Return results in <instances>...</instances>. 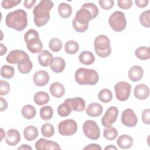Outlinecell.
<instances>
[{
    "instance_id": "cell-47",
    "label": "cell",
    "mask_w": 150,
    "mask_h": 150,
    "mask_svg": "<svg viewBox=\"0 0 150 150\" xmlns=\"http://www.w3.org/2000/svg\"><path fill=\"white\" fill-rule=\"evenodd\" d=\"M136 5L139 8H144L148 4V0H135Z\"/></svg>"
},
{
    "instance_id": "cell-32",
    "label": "cell",
    "mask_w": 150,
    "mask_h": 150,
    "mask_svg": "<svg viewBox=\"0 0 150 150\" xmlns=\"http://www.w3.org/2000/svg\"><path fill=\"white\" fill-rule=\"evenodd\" d=\"M79 49V45L76 41L69 40L64 45V50L66 53L73 54L76 53Z\"/></svg>"
},
{
    "instance_id": "cell-11",
    "label": "cell",
    "mask_w": 150,
    "mask_h": 150,
    "mask_svg": "<svg viewBox=\"0 0 150 150\" xmlns=\"http://www.w3.org/2000/svg\"><path fill=\"white\" fill-rule=\"evenodd\" d=\"M77 130V124L73 119L63 120L58 125V131L63 136H71L74 135Z\"/></svg>"
},
{
    "instance_id": "cell-41",
    "label": "cell",
    "mask_w": 150,
    "mask_h": 150,
    "mask_svg": "<svg viewBox=\"0 0 150 150\" xmlns=\"http://www.w3.org/2000/svg\"><path fill=\"white\" fill-rule=\"evenodd\" d=\"M32 67V63L31 60H30L24 64L18 66V69L19 71L22 74H28L31 71Z\"/></svg>"
},
{
    "instance_id": "cell-22",
    "label": "cell",
    "mask_w": 150,
    "mask_h": 150,
    "mask_svg": "<svg viewBox=\"0 0 150 150\" xmlns=\"http://www.w3.org/2000/svg\"><path fill=\"white\" fill-rule=\"evenodd\" d=\"M133 143V138L127 134L121 135L117 140V145L121 149H129L132 146Z\"/></svg>"
},
{
    "instance_id": "cell-50",
    "label": "cell",
    "mask_w": 150,
    "mask_h": 150,
    "mask_svg": "<svg viewBox=\"0 0 150 150\" xmlns=\"http://www.w3.org/2000/svg\"><path fill=\"white\" fill-rule=\"evenodd\" d=\"M7 52V47L3 43L0 44V56H3Z\"/></svg>"
},
{
    "instance_id": "cell-7",
    "label": "cell",
    "mask_w": 150,
    "mask_h": 150,
    "mask_svg": "<svg viewBox=\"0 0 150 150\" xmlns=\"http://www.w3.org/2000/svg\"><path fill=\"white\" fill-rule=\"evenodd\" d=\"M108 23L115 32H120L124 30L127 25V20L124 12L115 11L109 17Z\"/></svg>"
},
{
    "instance_id": "cell-48",
    "label": "cell",
    "mask_w": 150,
    "mask_h": 150,
    "mask_svg": "<svg viewBox=\"0 0 150 150\" xmlns=\"http://www.w3.org/2000/svg\"><path fill=\"white\" fill-rule=\"evenodd\" d=\"M0 111H3L7 109L8 108V103L5 99L3 97H0Z\"/></svg>"
},
{
    "instance_id": "cell-18",
    "label": "cell",
    "mask_w": 150,
    "mask_h": 150,
    "mask_svg": "<svg viewBox=\"0 0 150 150\" xmlns=\"http://www.w3.org/2000/svg\"><path fill=\"white\" fill-rule=\"evenodd\" d=\"M65 60L60 57H53L49 64L51 70L56 73L62 72L65 68Z\"/></svg>"
},
{
    "instance_id": "cell-46",
    "label": "cell",
    "mask_w": 150,
    "mask_h": 150,
    "mask_svg": "<svg viewBox=\"0 0 150 150\" xmlns=\"http://www.w3.org/2000/svg\"><path fill=\"white\" fill-rule=\"evenodd\" d=\"M83 149H91V150H101V147L97 144H90L83 148Z\"/></svg>"
},
{
    "instance_id": "cell-25",
    "label": "cell",
    "mask_w": 150,
    "mask_h": 150,
    "mask_svg": "<svg viewBox=\"0 0 150 150\" xmlns=\"http://www.w3.org/2000/svg\"><path fill=\"white\" fill-rule=\"evenodd\" d=\"M53 58V54L47 50H43L38 56V62L40 66L47 67Z\"/></svg>"
},
{
    "instance_id": "cell-9",
    "label": "cell",
    "mask_w": 150,
    "mask_h": 150,
    "mask_svg": "<svg viewBox=\"0 0 150 150\" xmlns=\"http://www.w3.org/2000/svg\"><path fill=\"white\" fill-rule=\"evenodd\" d=\"M83 131L85 136L91 139L97 140L100 136V129L95 121L88 120L83 125Z\"/></svg>"
},
{
    "instance_id": "cell-40",
    "label": "cell",
    "mask_w": 150,
    "mask_h": 150,
    "mask_svg": "<svg viewBox=\"0 0 150 150\" xmlns=\"http://www.w3.org/2000/svg\"><path fill=\"white\" fill-rule=\"evenodd\" d=\"M21 2V0H3L1 2V6L3 8L8 9L18 5Z\"/></svg>"
},
{
    "instance_id": "cell-35",
    "label": "cell",
    "mask_w": 150,
    "mask_h": 150,
    "mask_svg": "<svg viewBox=\"0 0 150 150\" xmlns=\"http://www.w3.org/2000/svg\"><path fill=\"white\" fill-rule=\"evenodd\" d=\"M14 73L15 69L11 66L5 64L1 68V75L5 79H10L12 78L14 76Z\"/></svg>"
},
{
    "instance_id": "cell-27",
    "label": "cell",
    "mask_w": 150,
    "mask_h": 150,
    "mask_svg": "<svg viewBox=\"0 0 150 150\" xmlns=\"http://www.w3.org/2000/svg\"><path fill=\"white\" fill-rule=\"evenodd\" d=\"M50 97L49 94L43 91L37 92L33 97V101L38 105H45L49 103Z\"/></svg>"
},
{
    "instance_id": "cell-5",
    "label": "cell",
    "mask_w": 150,
    "mask_h": 150,
    "mask_svg": "<svg viewBox=\"0 0 150 150\" xmlns=\"http://www.w3.org/2000/svg\"><path fill=\"white\" fill-rule=\"evenodd\" d=\"M24 40L28 50L32 53H40L43 50V44L39 39L38 32L33 29L28 30L24 35Z\"/></svg>"
},
{
    "instance_id": "cell-2",
    "label": "cell",
    "mask_w": 150,
    "mask_h": 150,
    "mask_svg": "<svg viewBox=\"0 0 150 150\" xmlns=\"http://www.w3.org/2000/svg\"><path fill=\"white\" fill-rule=\"evenodd\" d=\"M5 23L9 28L22 31L28 25L27 13L21 9L11 12L6 16Z\"/></svg>"
},
{
    "instance_id": "cell-49",
    "label": "cell",
    "mask_w": 150,
    "mask_h": 150,
    "mask_svg": "<svg viewBox=\"0 0 150 150\" xmlns=\"http://www.w3.org/2000/svg\"><path fill=\"white\" fill-rule=\"evenodd\" d=\"M35 0H25L23 2L24 6L27 9H30L36 3Z\"/></svg>"
},
{
    "instance_id": "cell-28",
    "label": "cell",
    "mask_w": 150,
    "mask_h": 150,
    "mask_svg": "<svg viewBox=\"0 0 150 150\" xmlns=\"http://www.w3.org/2000/svg\"><path fill=\"white\" fill-rule=\"evenodd\" d=\"M58 12L62 18H68L71 15L72 8L69 4L62 2L59 5Z\"/></svg>"
},
{
    "instance_id": "cell-3",
    "label": "cell",
    "mask_w": 150,
    "mask_h": 150,
    "mask_svg": "<svg viewBox=\"0 0 150 150\" xmlns=\"http://www.w3.org/2000/svg\"><path fill=\"white\" fill-rule=\"evenodd\" d=\"M94 18L95 17L92 13L87 8L82 5L81 9L76 12L73 20V27L77 32H84L88 28L89 22Z\"/></svg>"
},
{
    "instance_id": "cell-26",
    "label": "cell",
    "mask_w": 150,
    "mask_h": 150,
    "mask_svg": "<svg viewBox=\"0 0 150 150\" xmlns=\"http://www.w3.org/2000/svg\"><path fill=\"white\" fill-rule=\"evenodd\" d=\"M79 60L81 63L84 65L92 64L95 61V56L92 52L90 51H83L82 52L79 56Z\"/></svg>"
},
{
    "instance_id": "cell-17",
    "label": "cell",
    "mask_w": 150,
    "mask_h": 150,
    "mask_svg": "<svg viewBox=\"0 0 150 150\" xmlns=\"http://www.w3.org/2000/svg\"><path fill=\"white\" fill-rule=\"evenodd\" d=\"M134 95L138 100H145L149 97V88L146 84H138L134 88Z\"/></svg>"
},
{
    "instance_id": "cell-51",
    "label": "cell",
    "mask_w": 150,
    "mask_h": 150,
    "mask_svg": "<svg viewBox=\"0 0 150 150\" xmlns=\"http://www.w3.org/2000/svg\"><path fill=\"white\" fill-rule=\"evenodd\" d=\"M32 147L30 146L29 145H26V144H23L20 147L18 148V149H30V150H32Z\"/></svg>"
},
{
    "instance_id": "cell-21",
    "label": "cell",
    "mask_w": 150,
    "mask_h": 150,
    "mask_svg": "<svg viewBox=\"0 0 150 150\" xmlns=\"http://www.w3.org/2000/svg\"><path fill=\"white\" fill-rule=\"evenodd\" d=\"M103 111V106L97 103H92L86 108V112L90 117H97L101 115Z\"/></svg>"
},
{
    "instance_id": "cell-53",
    "label": "cell",
    "mask_w": 150,
    "mask_h": 150,
    "mask_svg": "<svg viewBox=\"0 0 150 150\" xmlns=\"http://www.w3.org/2000/svg\"><path fill=\"white\" fill-rule=\"evenodd\" d=\"M1 140H2L5 137V132H4L2 128H1Z\"/></svg>"
},
{
    "instance_id": "cell-37",
    "label": "cell",
    "mask_w": 150,
    "mask_h": 150,
    "mask_svg": "<svg viewBox=\"0 0 150 150\" xmlns=\"http://www.w3.org/2000/svg\"><path fill=\"white\" fill-rule=\"evenodd\" d=\"M98 97L101 102L106 103L111 101L112 98V94L109 89L104 88L99 92Z\"/></svg>"
},
{
    "instance_id": "cell-36",
    "label": "cell",
    "mask_w": 150,
    "mask_h": 150,
    "mask_svg": "<svg viewBox=\"0 0 150 150\" xmlns=\"http://www.w3.org/2000/svg\"><path fill=\"white\" fill-rule=\"evenodd\" d=\"M41 132L43 136L47 138L52 137L54 134V128L52 124L46 122L43 124L41 127Z\"/></svg>"
},
{
    "instance_id": "cell-19",
    "label": "cell",
    "mask_w": 150,
    "mask_h": 150,
    "mask_svg": "<svg viewBox=\"0 0 150 150\" xmlns=\"http://www.w3.org/2000/svg\"><path fill=\"white\" fill-rule=\"evenodd\" d=\"M67 99L71 107L72 110L77 112H81L84 110L86 108V102L83 98L77 97Z\"/></svg>"
},
{
    "instance_id": "cell-8",
    "label": "cell",
    "mask_w": 150,
    "mask_h": 150,
    "mask_svg": "<svg viewBox=\"0 0 150 150\" xmlns=\"http://www.w3.org/2000/svg\"><path fill=\"white\" fill-rule=\"evenodd\" d=\"M6 60L10 64H18V66L24 64L30 61L29 55L22 50H11L6 57Z\"/></svg>"
},
{
    "instance_id": "cell-52",
    "label": "cell",
    "mask_w": 150,
    "mask_h": 150,
    "mask_svg": "<svg viewBox=\"0 0 150 150\" xmlns=\"http://www.w3.org/2000/svg\"><path fill=\"white\" fill-rule=\"evenodd\" d=\"M104 149L105 150H117V148L116 146H115L114 145H108L107 146H105L104 148Z\"/></svg>"
},
{
    "instance_id": "cell-15",
    "label": "cell",
    "mask_w": 150,
    "mask_h": 150,
    "mask_svg": "<svg viewBox=\"0 0 150 150\" xmlns=\"http://www.w3.org/2000/svg\"><path fill=\"white\" fill-rule=\"evenodd\" d=\"M33 80L36 86L39 87L45 86L49 81V73L45 70H38L34 74Z\"/></svg>"
},
{
    "instance_id": "cell-4",
    "label": "cell",
    "mask_w": 150,
    "mask_h": 150,
    "mask_svg": "<svg viewBox=\"0 0 150 150\" xmlns=\"http://www.w3.org/2000/svg\"><path fill=\"white\" fill-rule=\"evenodd\" d=\"M74 78L80 85L94 86L98 83L99 76L94 69L81 67L76 71Z\"/></svg>"
},
{
    "instance_id": "cell-30",
    "label": "cell",
    "mask_w": 150,
    "mask_h": 150,
    "mask_svg": "<svg viewBox=\"0 0 150 150\" xmlns=\"http://www.w3.org/2000/svg\"><path fill=\"white\" fill-rule=\"evenodd\" d=\"M21 113L23 117L28 120H31L33 118L36 114L35 108L30 104L24 105L21 110Z\"/></svg>"
},
{
    "instance_id": "cell-44",
    "label": "cell",
    "mask_w": 150,
    "mask_h": 150,
    "mask_svg": "<svg viewBox=\"0 0 150 150\" xmlns=\"http://www.w3.org/2000/svg\"><path fill=\"white\" fill-rule=\"evenodd\" d=\"M141 118L143 123L146 125L150 124V110L149 108L144 110L142 112Z\"/></svg>"
},
{
    "instance_id": "cell-10",
    "label": "cell",
    "mask_w": 150,
    "mask_h": 150,
    "mask_svg": "<svg viewBox=\"0 0 150 150\" xmlns=\"http://www.w3.org/2000/svg\"><path fill=\"white\" fill-rule=\"evenodd\" d=\"M114 90L117 99L120 101H125L130 96L131 86L127 82L119 81L115 84Z\"/></svg>"
},
{
    "instance_id": "cell-16",
    "label": "cell",
    "mask_w": 150,
    "mask_h": 150,
    "mask_svg": "<svg viewBox=\"0 0 150 150\" xmlns=\"http://www.w3.org/2000/svg\"><path fill=\"white\" fill-rule=\"evenodd\" d=\"M21 141V134L15 129H10L6 132L5 139L6 143L9 146H15Z\"/></svg>"
},
{
    "instance_id": "cell-6",
    "label": "cell",
    "mask_w": 150,
    "mask_h": 150,
    "mask_svg": "<svg viewBox=\"0 0 150 150\" xmlns=\"http://www.w3.org/2000/svg\"><path fill=\"white\" fill-rule=\"evenodd\" d=\"M94 46L96 54L100 57H107L111 53L110 40L104 35H100L96 38Z\"/></svg>"
},
{
    "instance_id": "cell-31",
    "label": "cell",
    "mask_w": 150,
    "mask_h": 150,
    "mask_svg": "<svg viewBox=\"0 0 150 150\" xmlns=\"http://www.w3.org/2000/svg\"><path fill=\"white\" fill-rule=\"evenodd\" d=\"M135 55L142 60H146L150 58L149 48L146 46H141L135 50Z\"/></svg>"
},
{
    "instance_id": "cell-45",
    "label": "cell",
    "mask_w": 150,
    "mask_h": 150,
    "mask_svg": "<svg viewBox=\"0 0 150 150\" xmlns=\"http://www.w3.org/2000/svg\"><path fill=\"white\" fill-rule=\"evenodd\" d=\"M117 4L119 8L123 9H128L132 5V0L118 1Z\"/></svg>"
},
{
    "instance_id": "cell-38",
    "label": "cell",
    "mask_w": 150,
    "mask_h": 150,
    "mask_svg": "<svg viewBox=\"0 0 150 150\" xmlns=\"http://www.w3.org/2000/svg\"><path fill=\"white\" fill-rule=\"evenodd\" d=\"M49 47L52 51L54 52H58L62 48V42L58 38H52L49 43Z\"/></svg>"
},
{
    "instance_id": "cell-13",
    "label": "cell",
    "mask_w": 150,
    "mask_h": 150,
    "mask_svg": "<svg viewBox=\"0 0 150 150\" xmlns=\"http://www.w3.org/2000/svg\"><path fill=\"white\" fill-rule=\"evenodd\" d=\"M121 121L127 127H134L138 122V118L133 110L127 108L122 112Z\"/></svg>"
},
{
    "instance_id": "cell-20",
    "label": "cell",
    "mask_w": 150,
    "mask_h": 150,
    "mask_svg": "<svg viewBox=\"0 0 150 150\" xmlns=\"http://www.w3.org/2000/svg\"><path fill=\"white\" fill-rule=\"evenodd\" d=\"M128 77L134 81L137 82L140 80L144 74V71L142 68L139 66H133L128 70Z\"/></svg>"
},
{
    "instance_id": "cell-23",
    "label": "cell",
    "mask_w": 150,
    "mask_h": 150,
    "mask_svg": "<svg viewBox=\"0 0 150 150\" xmlns=\"http://www.w3.org/2000/svg\"><path fill=\"white\" fill-rule=\"evenodd\" d=\"M50 94L56 98H60L65 93V88L63 85L57 81L53 83L49 88Z\"/></svg>"
},
{
    "instance_id": "cell-34",
    "label": "cell",
    "mask_w": 150,
    "mask_h": 150,
    "mask_svg": "<svg viewBox=\"0 0 150 150\" xmlns=\"http://www.w3.org/2000/svg\"><path fill=\"white\" fill-rule=\"evenodd\" d=\"M118 135V131L117 129L111 126L105 127L103 131V137L107 140H114Z\"/></svg>"
},
{
    "instance_id": "cell-33",
    "label": "cell",
    "mask_w": 150,
    "mask_h": 150,
    "mask_svg": "<svg viewBox=\"0 0 150 150\" xmlns=\"http://www.w3.org/2000/svg\"><path fill=\"white\" fill-rule=\"evenodd\" d=\"M53 110L51 106L46 105L42 107L40 110V115L42 120L49 121L53 117Z\"/></svg>"
},
{
    "instance_id": "cell-1",
    "label": "cell",
    "mask_w": 150,
    "mask_h": 150,
    "mask_svg": "<svg viewBox=\"0 0 150 150\" xmlns=\"http://www.w3.org/2000/svg\"><path fill=\"white\" fill-rule=\"evenodd\" d=\"M54 6L52 1L42 0L33 9L34 22L36 26L45 25L50 19V11Z\"/></svg>"
},
{
    "instance_id": "cell-39",
    "label": "cell",
    "mask_w": 150,
    "mask_h": 150,
    "mask_svg": "<svg viewBox=\"0 0 150 150\" xmlns=\"http://www.w3.org/2000/svg\"><path fill=\"white\" fill-rule=\"evenodd\" d=\"M139 21L140 23L145 28L150 27V11H144L139 16Z\"/></svg>"
},
{
    "instance_id": "cell-14",
    "label": "cell",
    "mask_w": 150,
    "mask_h": 150,
    "mask_svg": "<svg viewBox=\"0 0 150 150\" xmlns=\"http://www.w3.org/2000/svg\"><path fill=\"white\" fill-rule=\"evenodd\" d=\"M35 146L37 150L61 149V148L57 142L42 138L35 142Z\"/></svg>"
},
{
    "instance_id": "cell-29",
    "label": "cell",
    "mask_w": 150,
    "mask_h": 150,
    "mask_svg": "<svg viewBox=\"0 0 150 150\" xmlns=\"http://www.w3.org/2000/svg\"><path fill=\"white\" fill-rule=\"evenodd\" d=\"M71 107L67 99H66L63 103L60 104L57 107V113L59 115L62 117L68 116L71 112Z\"/></svg>"
},
{
    "instance_id": "cell-43",
    "label": "cell",
    "mask_w": 150,
    "mask_h": 150,
    "mask_svg": "<svg viewBox=\"0 0 150 150\" xmlns=\"http://www.w3.org/2000/svg\"><path fill=\"white\" fill-rule=\"evenodd\" d=\"M100 6L105 10H109L112 8L114 5L113 0H100L98 1Z\"/></svg>"
},
{
    "instance_id": "cell-12",
    "label": "cell",
    "mask_w": 150,
    "mask_h": 150,
    "mask_svg": "<svg viewBox=\"0 0 150 150\" xmlns=\"http://www.w3.org/2000/svg\"><path fill=\"white\" fill-rule=\"evenodd\" d=\"M118 109L115 106L110 107L101 118V124L105 127H108L113 124L118 115Z\"/></svg>"
},
{
    "instance_id": "cell-24",
    "label": "cell",
    "mask_w": 150,
    "mask_h": 150,
    "mask_svg": "<svg viewBox=\"0 0 150 150\" xmlns=\"http://www.w3.org/2000/svg\"><path fill=\"white\" fill-rule=\"evenodd\" d=\"M39 135L38 128L33 125H29L23 130V136L28 141H34Z\"/></svg>"
},
{
    "instance_id": "cell-42",
    "label": "cell",
    "mask_w": 150,
    "mask_h": 150,
    "mask_svg": "<svg viewBox=\"0 0 150 150\" xmlns=\"http://www.w3.org/2000/svg\"><path fill=\"white\" fill-rule=\"evenodd\" d=\"M10 91V85L9 83L5 80L0 81V95L5 96Z\"/></svg>"
}]
</instances>
